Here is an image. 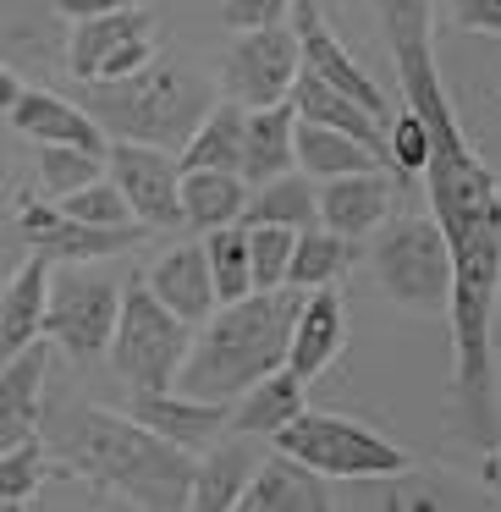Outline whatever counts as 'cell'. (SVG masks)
I'll list each match as a JSON object with an SVG mask.
<instances>
[{
  "label": "cell",
  "mask_w": 501,
  "mask_h": 512,
  "mask_svg": "<svg viewBox=\"0 0 501 512\" xmlns=\"http://www.w3.org/2000/svg\"><path fill=\"white\" fill-rule=\"evenodd\" d=\"M380 34L397 67L402 105L419 111L430 133L424 193L430 215L452 254V397L446 419L463 441H501V375H496V309H501V177L485 166L463 133L452 94L435 61V12L430 0H375Z\"/></svg>",
  "instance_id": "1"
},
{
  "label": "cell",
  "mask_w": 501,
  "mask_h": 512,
  "mask_svg": "<svg viewBox=\"0 0 501 512\" xmlns=\"http://www.w3.org/2000/svg\"><path fill=\"white\" fill-rule=\"evenodd\" d=\"M298 303H303L298 287H270V292L215 303L210 320L193 325L188 358H182L171 386L188 391V397H204V402L243 397L259 375L287 364V336H292Z\"/></svg>",
  "instance_id": "2"
},
{
  "label": "cell",
  "mask_w": 501,
  "mask_h": 512,
  "mask_svg": "<svg viewBox=\"0 0 501 512\" xmlns=\"http://www.w3.org/2000/svg\"><path fill=\"white\" fill-rule=\"evenodd\" d=\"M61 452L94 485L116 490V496H127L133 507H149V512L188 507L193 463H199L188 446L155 435L122 408H78L67 435H61Z\"/></svg>",
  "instance_id": "3"
},
{
  "label": "cell",
  "mask_w": 501,
  "mask_h": 512,
  "mask_svg": "<svg viewBox=\"0 0 501 512\" xmlns=\"http://www.w3.org/2000/svg\"><path fill=\"white\" fill-rule=\"evenodd\" d=\"M215 105V83L182 56H149L127 78L111 83H83V111L100 122L105 138H127V144H155L177 155L199 116Z\"/></svg>",
  "instance_id": "4"
},
{
  "label": "cell",
  "mask_w": 501,
  "mask_h": 512,
  "mask_svg": "<svg viewBox=\"0 0 501 512\" xmlns=\"http://www.w3.org/2000/svg\"><path fill=\"white\" fill-rule=\"evenodd\" d=\"M369 270L380 292L413 320H446L452 309V254L435 226V215H386L375 226Z\"/></svg>",
  "instance_id": "5"
},
{
  "label": "cell",
  "mask_w": 501,
  "mask_h": 512,
  "mask_svg": "<svg viewBox=\"0 0 501 512\" xmlns=\"http://www.w3.org/2000/svg\"><path fill=\"white\" fill-rule=\"evenodd\" d=\"M270 446L298 463H309L325 479H402L413 468V452L380 435L375 424L347 419L331 408H303L292 424L270 435Z\"/></svg>",
  "instance_id": "6"
},
{
  "label": "cell",
  "mask_w": 501,
  "mask_h": 512,
  "mask_svg": "<svg viewBox=\"0 0 501 512\" xmlns=\"http://www.w3.org/2000/svg\"><path fill=\"white\" fill-rule=\"evenodd\" d=\"M188 342H193V325L177 320L144 281L122 292V309H116V331H111V364L116 375L127 380L133 391H160L177 380L182 358H188Z\"/></svg>",
  "instance_id": "7"
},
{
  "label": "cell",
  "mask_w": 501,
  "mask_h": 512,
  "mask_svg": "<svg viewBox=\"0 0 501 512\" xmlns=\"http://www.w3.org/2000/svg\"><path fill=\"white\" fill-rule=\"evenodd\" d=\"M116 309H122V287L116 276L89 265H50V298H45V336L67 358L89 364L111 347Z\"/></svg>",
  "instance_id": "8"
},
{
  "label": "cell",
  "mask_w": 501,
  "mask_h": 512,
  "mask_svg": "<svg viewBox=\"0 0 501 512\" xmlns=\"http://www.w3.org/2000/svg\"><path fill=\"white\" fill-rule=\"evenodd\" d=\"M298 72H303V50L292 23H265V28H243L232 39V50L221 56V89L226 100L254 111V105L287 100Z\"/></svg>",
  "instance_id": "9"
},
{
  "label": "cell",
  "mask_w": 501,
  "mask_h": 512,
  "mask_svg": "<svg viewBox=\"0 0 501 512\" xmlns=\"http://www.w3.org/2000/svg\"><path fill=\"white\" fill-rule=\"evenodd\" d=\"M155 56V23H149L144 6H122V12H105V17H83V23L67 28V72L78 83H111L127 78L133 67Z\"/></svg>",
  "instance_id": "10"
},
{
  "label": "cell",
  "mask_w": 501,
  "mask_h": 512,
  "mask_svg": "<svg viewBox=\"0 0 501 512\" xmlns=\"http://www.w3.org/2000/svg\"><path fill=\"white\" fill-rule=\"evenodd\" d=\"M12 226L28 243V254H45L50 265H94V259L127 254V248L144 237V226H89L72 221L61 204H45L34 193H17L12 199Z\"/></svg>",
  "instance_id": "11"
},
{
  "label": "cell",
  "mask_w": 501,
  "mask_h": 512,
  "mask_svg": "<svg viewBox=\"0 0 501 512\" xmlns=\"http://www.w3.org/2000/svg\"><path fill=\"white\" fill-rule=\"evenodd\" d=\"M105 177L122 188L127 210L144 232H171L182 226V166L171 149L155 144H127V138H111L105 144Z\"/></svg>",
  "instance_id": "12"
},
{
  "label": "cell",
  "mask_w": 501,
  "mask_h": 512,
  "mask_svg": "<svg viewBox=\"0 0 501 512\" xmlns=\"http://www.w3.org/2000/svg\"><path fill=\"white\" fill-rule=\"evenodd\" d=\"M292 34H298V50H303V72H314V78H325L331 89H342L347 100H358L369 116H380V122H391V100L386 89H380L375 78H369L364 67H358L353 56H347V45L336 39V28L325 23V12L314 6V0H292Z\"/></svg>",
  "instance_id": "13"
},
{
  "label": "cell",
  "mask_w": 501,
  "mask_h": 512,
  "mask_svg": "<svg viewBox=\"0 0 501 512\" xmlns=\"http://www.w3.org/2000/svg\"><path fill=\"white\" fill-rule=\"evenodd\" d=\"M347 347V303L336 287H314L303 292L298 314H292V336H287V369L298 380H314L342 358Z\"/></svg>",
  "instance_id": "14"
},
{
  "label": "cell",
  "mask_w": 501,
  "mask_h": 512,
  "mask_svg": "<svg viewBox=\"0 0 501 512\" xmlns=\"http://www.w3.org/2000/svg\"><path fill=\"white\" fill-rule=\"evenodd\" d=\"M127 413H133L138 424H149L155 435H166V441L188 446V452L199 457L215 435H226L232 402H204V397H188V391H177V386H160V391H133V408Z\"/></svg>",
  "instance_id": "15"
},
{
  "label": "cell",
  "mask_w": 501,
  "mask_h": 512,
  "mask_svg": "<svg viewBox=\"0 0 501 512\" xmlns=\"http://www.w3.org/2000/svg\"><path fill=\"white\" fill-rule=\"evenodd\" d=\"M331 501L336 496H331V479L325 474H314L309 463H298L287 452H270L248 474L237 512H325Z\"/></svg>",
  "instance_id": "16"
},
{
  "label": "cell",
  "mask_w": 501,
  "mask_h": 512,
  "mask_svg": "<svg viewBox=\"0 0 501 512\" xmlns=\"http://www.w3.org/2000/svg\"><path fill=\"white\" fill-rule=\"evenodd\" d=\"M144 287L188 325H204L215 314V281L204 243H171L166 254H155V265L144 270Z\"/></svg>",
  "instance_id": "17"
},
{
  "label": "cell",
  "mask_w": 501,
  "mask_h": 512,
  "mask_svg": "<svg viewBox=\"0 0 501 512\" xmlns=\"http://www.w3.org/2000/svg\"><path fill=\"white\" fill-rule=\"evenodd\" d=\"M391 215V177L380 166L342 171V177H320V226L342 237H369Z\"/></svg>",
  "instance_id": "18"
},
{
  "label": "cell",
  "mask_w": 501,
  "mask_h": 512,
  "mask_svg": "<svg viewBox=\"0 0 501 512\" xmlns=\"http://www.w3.org/2000/svg\"><path fill=\"white\" fill-rule=\"evenodd\" d=\"M45 375H50V336L28 342L12 358H0V446L23 441V435H39Z\"/></svg>",
  "instance_id": "19"
},
{
  "label": "cell",
  "mask_w": 501,
  "mask_h": 512,
  "mask_svg": "<svg viewBox=\"0 0 501 512\" xmlns=\"http://www.w3.org/2000/svg\"><path fill=\"white\" fill-rule=\"evenodd\" d=\"M259 468V452H254V435H215L210 446H204V457L193 463V490H188V507L199 512H237V501H243V485L248 474Z\"/></svg>",
  "instance_id": "20"
},
{
  "label": "cell",
  "mask_w": 501,
  "mask_h": 512,
  "mask_svg": "<svg viewBox=\"0 0 501 512\" xmlns=\"http://www.w3.org/2000/svg\"><path fill=\"white\" fill-rule=\"evenodd\" d=\"M6 122L23 138H34V144H83V149H100V155H105V144H111L83 105L61 100V94H50V89H23L17 105L6 111Z\"/></svg>",
  "instance_id": "21"
},
{
  "label": "cell",
  "mask_w": 501,
  "mask_h": 512,
  "mask_svg": "<svg viewBox=\"0 0 501 512\" xmlns=\"http://www.w3.org/2000/svg\"><path fill=\"white\" fill-rule=\"evenodd\" d=\"M309 408V380H298L287 364L259 375L243 397H232V413H226V430L254 435V441H270L281 424H292L298 413Z\"/></svg>",
  "instance_id": "22"
},
{
  "label": "cell",
  "mask_w": 501,
  "mask_h": 512,
  "mask_svg": "<svg viewBox=\"0 0 501 512\" xmlns=\"http://www.w3.org/2000/svg\"><path fill=\"white\" fill-rule=\"evenodd\" d=\"M45 298H50V259L28 254L0 287V358L23 353L45 336Z\"/></svg>",
  "instance_id": "23"
},
{
  "label": "cell",
  "mask_w": 501,
  "mask_h": 512,
  "mask_svg": "<svg viewBox=\"0 0 501 512\" xmlns=\"http://www.w3.org/2000/svg\"><path fill=\"white\" fill-rule=\"evenodd\" d=\"M292 127H298V111H292L287 100L243 111V166L237 171H243L248 188L298 166V160H292Z\"/></svg>",
  "instance_id": "24"
},
{
  "label": "cell",
  "mask_w": 501,
  "mask_h": 512,
  "mask_svg": "<svg viewBox=\"0 0 501 512\" xmlns=\"http://www.w3.org/2000/svg\"><path fill=\"white\" fill-rule=\"evenodd\" d=\"M287 105L303 116V122H325V127H336V133H353L358 144H369V149L386 155V122L369 116L358 100H347L342 89H331L325 78H314V72H298V78H292Z\"/></svg>",
  "instance_id": "25"
},
{
  "label": "cell",
  "mask_w": 501,
  "mask_h": 512,
  "mask_svg": "<svg viewBox=\"0 0 501 512\" xmlns=\"http://www.w3.org/2000/svg\"><path fill=\"white\" fill-rule=\"evenodd\" d=\"M237 221L243 226L270 221V226H292V232H303V226L320 221V182H314L309 171H298V166L281 171V177H270V182H254Z\"/></svg>",
  "instance_id": "26"
},
{
  "label": "cell",
  "mask_w": 501,
  "mask_h": 512,
  "mask_svg": "<svg viewBox=\"0 0 501 512\" xmlns=\"http://www.w3.org/2000/svg\"><path fill=\"white\" fill-rule=\"evenodd\" d=\"M182 171H237L243 166V105L215 100L199 116V127L188 133V144L177 149Z\"/></svg>",
  "instance_id": "27"
},
{
  "label": "cell",
  "mask_w": 501,
  "mask_h": 512,
  "mask_svg": "<svg viewBox=\"0 0 501 512\" xmlns=\"http://www.w3.org/2000/svg\"><path fill=\"white\" fill-rule=\"evenodd\" d=\"M292 160H298V171H309L320 182V177H342V171L380 166V149L358 144L353 133H336L325 122H303L298 116V127H292Z\"/></svg>",
  "instance_id": "28"
},
{
  "label": "cell",
  "mask_w": 501,
  "mask_h": 512,
  "mask_svg": "<svg viewBox=\"0 0 501 512\" xmlns=\"http://www.w3.org/2000/svg\"><path fill=\"white\" fill-rule=\"evenodd\" d=\"M182 226L188 232H215V226L237 221L248 204L243 171H182Z\"/></svg>",
  "instance_id": "29"
},
{
  "label": "cell",
  "mask_w": 501,
  "mask_h": 512,
  "mask_svg": "<svg viewBox=\"0 0 501 512\" xmlns=\"http://www.w3.org/2000/svg\"><path fill=\"white\" fill-rule=\"evenodd\" d=\"M353 265V237L331 232V226H303L292 237V259H287V287L314 292V287H336Z\"/></svg>",
  "instance_id": "30"
},
{
  "label": "cell",
  "mask_w": 501,
  "mask_h": 512,
  "mask_svg": "<svg viewBox=\"0 0 501 512\" xmlns=\"http://www.w3.org/2000/svg\"><path fill=\"white\" fill-rule=\"evenodd\" d=\"M204 259H210V281H215V303H232L254 292V270H248V226L226 221L215 232H199Z\"/></svg>",
  "instance_id": "31"
},
{
  "label": "cell",
  "mask_w": 501,
  "mask_h": 512,
  "mask_svg": "<svg viewBox=\"0 0 501 512\" xmlns=\"http://www.w3.org/2000/svg\"><path fill=\"white\" fill-rule=\"evenodd\" d=\"M105 177V155L100 149H83V144H39L34 160V182L50 193V199H67L72 188Z\"/></svg>",
  "instance_id": "32"
},
{
  "label": "cell",
  "mask_w": 501,
  "mask_h": 512,
  "mask_svg": "<svg viewBox=\"0 0 501 512\" xmlns=\"http://www.w3.org/2000/svg\"><path fill=\"white\" fill-rule=\"evenodd\" d=\"M45 479H50V457L39 446V435H23V441L0 446V507H23Z\"/></svg>",
  "instance_id": "33"
},
{
  "label": "cell",
  "mask_w": 501,
  "mask_h": 512,
  "mask_svg": "<svg viewBox=\"0 0 501 512\" xmlns=\"http://www.w3.org/2000/svg\"><path fill=\"white\" fill-rule=\"evenodd\" d=\"M292 226H248V270H254V292L287 287V259H292Z\"/></svg>",
  "instance_id": "34"
},
{
  "label": "cell",
  "mask_w": 501,
  "mask_h": 512,
  "mask_svg": "<svg viewBox=\"0 0 501 512\" xmlns=\"http://www.w3.org/2000/svg\"><path fill=\"white\" fill-rule=\"evenodd\" d=\"M56 204L72 221H89V226H138L133 210H127V199H122V188H116L111 177L83 182V188H72L67 199H56Z\"/></svg>",
  "instance_id": "35"
},
{
  "label": "cell",
  "mask_w": 501,
  "mask_h": 512,
  "mask_svg": "<svg viewBox=\"0 0 501 512\" xmlns=\"http://www.w3.org/2000/svg\"><path fill=\"white\" fill-rule=\"evenodd\" d=\"M424 155H430V133H424L419 111L402 105V116L386 122V160H391V171H397L402 182H413L424 171Z\"/></svg>",
  "instance_id": "36"
},
{
  "label": "cell",
  "mask_w": 501,
  "mask_h": 512,
  "mask_svg": "<svg viewBox=\"0 0 501 512\" xmlns=\"http://www.w3.org/2000/svg\"><path fill=\"white\" fill-rule=\"evenodd\" d=\"M287 12H292V0H221V23L232 34L265 28V23H287Z\"/></svg>",
  "instance_id": "37"
},
{
  "label": "cell",
  "mask_w": 501,
  "mask_h": 512,
  "mask_svg": "<svg viewBox=\"0 0 501 512\" xmlns=\"http://www.w3.org/2000/svg\"><path fill=\"white\" fill-rule=\"evenodd\" d=\"M452 23L468 34L501 39V0H452Z\"/></svg>",
  "instance_id": "38"
},
{
  "label": "cell",
  "mask_w": 501,
  "mask_h": 512,
  "mask_svg": "<svg viewBox=\"0 0 501 512\" xmlns=\"http://www.w3.org/2000/svg\"><path fill=\"white\" fill-rule=\"evenodd\" d=\"M28 259V243L17 237V226H12V210L0 215V287H6V276H12L17 265Z\"/></svg>",
  "instance_id": "39"
},
{
  "label": "cell",
  "mask_w": 501,
  "mask_h": 512,
  "mask_svg": "<svg viewBox=\"0 0 501 512\" xmlns=\"http://www.w3.org/2000/svg\"><path fill=\"white\" fill-rule=\"evenodd\" d=\"M56 17L67 23H83V17H105V12H122V6H138V0H50Z\"/></svg>",
  "instance_id": "40"
},
{
  "label": "cell",
  "mask_w": 501,
  "mask_h": 512,
  "mask_svg": "<svg viewBox=\"0 0 501 512\" xmlns=\"http://www.w3.org/2000/svg\"><path fill=\"white\" fill-rule=\"evenodd\" d=\"M23 89H28V83H23V72H17L12 61L0 56V116L12 111V105H17V94H23Z\"/></svg>",
  "instance_id": "41"
},
{
  "label": "cell",
  "mask_w": 501,
  "mask_h": 512,
  "mask_svg": "<svg viewBox=\"0 0 501 512\" xmlns=\"http://www.w3.org/2000/svg\"><path fill=\"white\" fill-rule=\"evenodd\" d=\"M479 485L501 496V441H490L485 452H479Z\"/></svg>",
  "instance_id": "42"
}]
</instances>
